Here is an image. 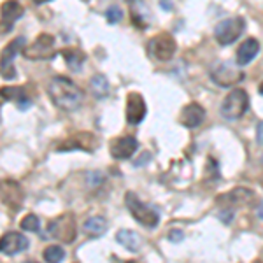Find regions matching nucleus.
<instances>
[{"label": "nucleus", "instance_id": "nucleus-11", "mask_svg": "<svg viewBox=\"0 0 263 263\" xmlns=\"http://www.w3.org/2000/svg\"><path fill=\"white\" fill-rule=\"evenodd\" d=\"M23 6L16 0H6L0 6V33H7L12 30V25L16 20L23 16Z\"/></svg>", "mask_w": 263, "mask_h": 263}, {"label": "nucleus", "instance_id": "nucleus-19", "mask_svg": "<svg viewBox=\"0 0 263 263\" xmlns=\"http://www.w3.org/2000/svg\"><path fill=\"white\" fill-rule=\"evenodd\" d=\"M258 53H260V42L256 39H253V37L246 39L242 44L239 46V49H237V65H240V67L249 65V63L256 58Z\"/></svg>", "mask_w": 263, "mask_h": 263}, {"label": "nucleus", "instance_id": "nucleus-32", "mask_svg": "<svg viewBox=\"0 0 263 263\" xmlns=\"http://www.w3.org/2000/svg\"><path fill=\"white\" fill-rule=\"evenodd\" d=\"M258 90H260V95H263V83L260 84V88H258Z\"/></svg>", "mask_w": 263, "mask_h": 263}, {"label": "nucleus", "instance_id": "nucleus-13", "mask_svg": "<svg viewBox=\"0 0 263 263\" xmlns=\"http://www.w3.org/2000/svg\"><path fill=\"white\" fill-rule=\"evenodd\" d=\"M28 248V239L20 232H7L0 237V253L14 256Z\"/></svg>", "mask_w": 263, "mask_h": 263}, {"label": "nucleus", "instance_id": "nucleus-14", "mask_svg": "<svg viewBox=\"0 0 263 263\" xmlns=\"http://www.w3.org/2000/svg\"><path fill=\"white\" fill-rule=\"evenodd\" d=\"M146 118V102L141 93L132 91L126 97V121L130 125H139Z\"/></svg>", "mask_w": 263, "mask_h": 263}, {"label": "nucleus", "instance_id": "nucleus-29", "mask_svg": "<svg viewBox=\"0 0 263 263\" xmlns=\"http://www.w3.org/2000/svg\"><path fill=\"white\" fill-rule=\"evenodd\" d=\"M256 141L260 146H263V123H260V125L256 126Z\"/></svg>", "mask_w": 263, "mask_h": 263}, {"label": "nucleus", "instance_id": "nucleus-26", "mask_svg": "<svg viewBox=\"0 0 263 263\" xmlns=\"http://www.w3.org/2000/svg\"><path fill=\"white\" fill-rule=\"evenodd\" d=\"M21 230L25 232H39L41 230V219L35 214H27L20 223Z\"/></svg>", "mask_w": 263, "mask_h": 263}, {"label": "nucleus", "instance_id": "nucleus-20", "mask_svg": "<svg viewBox=\"0 0 263 263\" xmlns=\"http://www.w3.org/2000/svg\"><path fill=\"white\" fill-rule=\"evenodd\" d=\"M130 14L135 27L146 28L149 23V9L144 0H130Z\"/></svg>", "mask_w": 263, "mask_h": 263}, {"label": "nucleus", "instance_id": "nucleus-31", "mask_svg": "<svg viewBox=\"0 0 263 263\" xmlns=\"http://www.w3.org/2000/svg\"><path fill=\"white\" fill-rule=\"evenodd\" d=\"M51 0H33V4H37V6H41V4H48Z\"/></svg>", "mask_w": 263, "mask_h": 263}, {"label": "nucleus", "instance_id": "nucleus-3", "mask_svg": "<svg viewBox=\"0 0 263 263\" xmlns=\"http://www.w3.org/2000/svg\"><path fill=\"white\" fill-rule=\"evenodd\" d=\"M48 233L53 239L60 240V242L70 244L76 240L78 235V224H76V218L72 213L60 214L58 218H54L53 221L48 224Z\"/></svg>", "mask_w": 263, "mask_h": 263}, {"label": "nucleus", "instance_id": "nucleus-16", "mask_svg": "<svg viewBox=\"0 0 263 263\" xmlns=\"http://www.w3.org/2000/svg\"><path fill=\"white\" fill-rule=\"evenodd\" d=\"M0 97H2L4 100L14 102L16 107H18L20 111H27V109L32 105L30 97H28V93L23 86H4V88H0Z\"/></svg>", "mask_w": 263, "mask_h": 263}, {"label": "nucleus", "instance_id": "nucleus-30", "mask_svg": "<svg viewBox=\"0 0 263 263\" xmlns=\"http://www.w3.org/2000/svg\"><path fill=\"white\" fill-rule=\"evenodd\" d=\"M258 218L263 219V202L260 203V207H258Z\"/></svg>", "mask_w": 263, "mask_h": 263}, {"label": "nucleus", "instance_id": "nucleus-4", "mask_svg": "<svg viewBox=\"0 0 263 263\" xmlns=\"http://www.w3.org/2000/svg\"><path fill=\"white\" fill-rule=\"evenodd\" d=\"M248 107H249L248 93L244 90H240V88H237V90L230 91L227 97H224V100L221 104V114H223L224 120L235 121L244 116L246 111H248Z\"/></svg>", "mask_w": 263, "mask_h": 263}, {"label": "nucleus", "instance_id": "nucleus-2", "mask_svg": "<svg viewBox=\"0 0 263 263\" xmlns=\"http://www.w3.org/2000/svg\"><path fill=\"white\" fill-rule=\"evenodd\" d=\"M125 202H126V207H128L130 214L134 216V218L137 219L142 227H146V228H156V227H158V223H160L158 213H156L153 207L146 205V203H144L135 193H132V192L126 193Z\"/></svg>", "mask_w": 263, "mask_h": 263}, {"label": "nucleus", "instance_id": "nucleus-8", "mask_svg": "<svg viewBox=\"0 0 263 263\" xmlns=\"http://www.w3.org/2000/svg\"><path fill=\"white\" fill-rule=\"evenodd\" d=\"M239 67L233 65V63H230V62L216 63L213 69H211V79H213L216 84L223 86V88L233 86V84L239 83L240 79L244 78L242 70H240Z\"/></svg>", "mask_w": 263, "mask_h": 263}, {"label": "nucleus", "instance_id": "nucleus-10", "mask_svg": "<svg viewBox=\"0 0 263 263\" xmlns=\"http://www.w3.org/2000/svg\"><path fill=\"white\" fill-rule=\"evenodd\" d=\"M0 200L9 209L18 211L25 202V192L18 181L4 179L0 181Z\"/></svg>", "mask_w": 263, "mask_h": 263}, {"label": "nucleus", "instance_id": "nucleus-24", "mask_svg": "<svg viewBox=\"0 0 263 263\" xmlns=\"http://www.w3.org/2000/svg\"><path fill=\"white\" fill-rule=\"evenodd\" d=\"M90 88L97 99H104V97L109 95V81L105 79V76H102V74L93 76L90 79Z\"/></svg>", "mask_w": 263, "mask_h": 263}, {"label": "nucleus", "instance_id": "nucleus-12", "mask_svg": "<svg viewBox=\"0 0 263 263\" xmlns=\"http://www.w3.org/2000/svg\"><path fill=\"white\" fill-rule=\"evenodd\" d=\"M97 137L88 132H81V134H74L69 139H65L62 144H58V151H74V149H83L91 153L97 147Z\"/></svg>", "mask_w": 263, "mask_h": 263}, {"label": "nucleus", "instance_id": "nucleus-22", "mask_svg": "<svg viewBox=\"0 0 263 263\" xmlns=\"http://www.w3.org/2000/svg\"><path fill=\"white\" fill-rule=\"evenodd\" d=\"M107 219L104 216H91L88 218L86 221L83 224V230L88 233V235H93V237H100L104 235L105 230H107Z\"/></svg>", "mask_w": 263, "mask_h": 263}, {"label": "nucleus", "instance_id": "nucleus-28", "mask_svg": "<svg viewBox=\"0 0 263 263\" xmlns=\"http://www.w3.org/2000/svg\"><path fill=\"white\" fill-rule=\"evenodd\" d=\"M168 240H172V242H181L182 239H184V233H182L181 230H171L167 235Z\"/></svg>", "mask_w": 263, "mask_h": 263}, {"label": "nucleus", "instance_id": "nucleus-15", "mask_svg": "<svg viewBox=\"0 0 263 263\" xmlns=\"http://www.w3.org/2000/svg\"><path fill=\"white\" fill-rule=\"evenodd\" d=\"M139 147V142L132 135H123V137L114 139L111 142V156L116 160H128Z\"/></svg>", "mask_w": 263, "mask_h": 263}, {"label": "nucleus", "instance_id": "nucleus-21", "mask_svg": "<svg viewBox=\"0 0 263 263\" xmlns=\"http://www.w3.org/2000/svg\"><path fill=\"white\" fill-rule=\"evenodd\" d=\"M116 240L123 244V248H126L130 253H137L142 248L141 235H137L134 230H120L116 233Z\"/></svg>", "mask_w": 263, "mask_h": 263}, {"label": "nucleus", "instance_id": "nucleus-7", "mask_svg": "<svg viewBox=\"0 0 263 263\" xmlns=\"http://www.w3.org/2000/svg\"><path fill=\"white\" fill-rule=\"evenodd\" d=\"M21 53L28 60H49L54 57V37L49 33H41L30 46H25Z\"/></svg>", "mask_w": 263, "mask_h": 263}, {"label": "nucleus", "instance_id": "nucleus-9", "mask_svg": "<svg viewBox=\"0 0 263 263\" xmlns=\"http://www.w3.org/2000/svg\"><path fill=\"white\" fill-rule=\"evenodd\" d=\"M147 49H149V53L156 58V60L168 62V60H172L174 54H176L177 44L171 33H158V35H155L149 41Z\"/></svg>", "mask_w": 263, "mask_h": 263}, {"label": "nucleus", "instance_id": "nucleus-25", "mask_svg": "<svg viewBox=\"0 0 263 263\" xmlns=\"http://www.w3.org/2000/svg\"><path fill=\"white\" fill-rule=\"evenodd\" d=\"M42 258L46 261H53V263H58L65 258V249L60 248V246H49V248L44 249L42 253Z\"/></svg>", "mask_w": 263, "mask_h": 263}, {"label": "nucleus", "instance_id": "nucleus-1", "mask_svg": "<svg viewBox=\"0 0 263 263\" xmlns=\"http://www.w3.org/2000/svg\"><path fill=\"white\" fill-rule=\"evenodd\" d=\"M48 95L51 102L62 111H76L81 107L84 100V93L81 88L70 79L63 78V76H54L48 83Z\"/></svg>", "mask_w": 263, "mask_h": 263}, {"label": "nucleus", "instance_id": "nucleus-18", "mask_svg": "<svg viewBox=\"0 0 263 263\" xmlns=\"http://www.w3.org/2000/svg\"><path fill=\"white\" fill-rule=\"evenodd\" d=\"M254 198V192L249 188H235V190H230L227 195L223 197H218V202H223V203H228V205H235V207H244L248 205Z\"/></svg>", "mask_w": 263, "mask_h": 263}, {"label": "nucleus", "instance_id": "nucleus-23", "mask_svg": "<svg viewBox=\"0 0 263 263\" xmlns=\"http://www.w3.org/2000/svg\"><path fill=\"white\" fill-rule=\"evenodd\" d=\"M62 57L65 58L67 65H69V69L72 72H79V70H81L83 63H84V60H86V54H84L81 49H74V48L63 49L62 51Z\"/></svg>", "mask_w": 263, "mask_h": 263}, {"label": "nucleus", "instance_id": "nucleus-5", "mask_svg": "<svg viewBox=\"0 0 263 263\" xmlns=\"http://www.w3.org/2000/svg\"><path fill=\"white\" fill-rule=\"evenodd\" d=\"M244 28H246V23L242 18H239V16H237V18H228L216 25L214 37L221 46H230L242 35Z\"/></svg>", "mask_w": 263, "mask_h": 263}, {"label": "nucleus", "instance_id": "nucleus-6", "mask_svg": "<svg viewBox=\"0 0 263 263\" xmlns=\"http://www.w3.org/2000/svg\"><path fill=\"white\" fill-rule=\"evenodd\" d=\"M27 46L25 37H16L14 41L9 42L6 48L0 53V76L4 79H14L16 78V70H14V58L20 51H23V48Z\"/></svg>", "mask_w": 263, "mask_h": 263}, {"label": "nucleus", "instance_id": "nucleus-27", "mask_svg": "<svg viewBox=\"0 0 263 263\" xmlns=\"http://www.w3.org/2000/svg\"><path fill=\"white\" fill-rule=\"evenodd\" d=\"M105 18H107V21L111 25H116L123 20V12L121 9H118V7H109L107 12H105Z\"/></svg>", "mask_w": 263, "mask_h": 263}, {"label": "nucleus", "instance_id": "nucleus-17", "mask_svg": "<svg viewBox=\"0 0 263 263\" xmlns=\"http://www.w3.org/2000/svg\"><path fill=\"white\" fill-rule=\"evenodd\" d=\"M203 120H205V109L197 102L188 104L181 112V123L186 128H197L198 125H202Z\"/></svg>", "mask_w": 263, "mask_h": 263}]
</instances>
